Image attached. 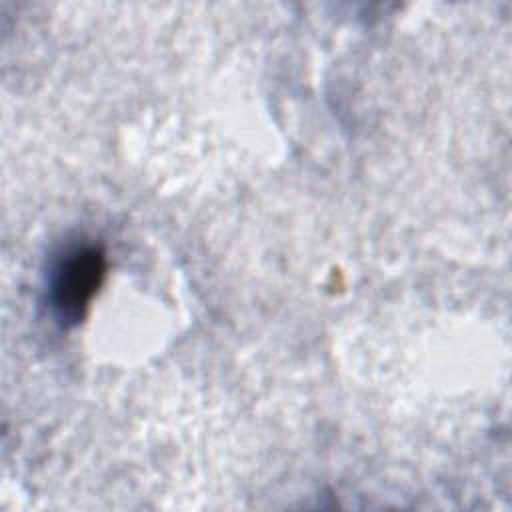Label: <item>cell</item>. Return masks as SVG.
I'll list each match as a JSON object with an SVG mask.
<instances>
[{
  "label": "cell",
  "instance_id": "obj_1",
  "mask_svg": "<svg viewBox=\"0 0 512 512\" xmlns=\"http://www.w3.org/2000/svg\"><path fill=\"white\" fill-rule=\"evenodd\" d=\"M104 276V256L96 246L84 244L66 250L48 276L50 304L64 322H78Z\"/></svg>",
  "mask_w": 512,
  "mask_h": 512
}]
</instances>
